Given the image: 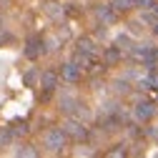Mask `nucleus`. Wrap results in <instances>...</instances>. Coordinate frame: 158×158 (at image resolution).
<instances>
[{"mask_svg":"<svg viewBox=\"0 0 158 158\" xmlns=\"http://www.w3.org/2000/svg\"><path fill=\"white\" fill-rule=\"evenodd\" d=\"M156 15H158V5H156Z\"/></svg>","mask_w":158,"mask_h":158,"instance_id":"obj_21","label":"nucleus"},{"mask_svg":"<svg viewBox=\"0 0 158 158\" xmlns=\"http://www.w3.org/2000/svg\"><path fill=\"white\" fill-rule=\"evenodd\" d=\"M141 88H156L158 90V73H151L146 81H141Z\"/></svg>","mask_w":158,"mask_h":158,"instance_id":"obj_15","label":"nucleus"},{"mask_svg":"<svg viewBox=\"0 0 158 158\" xmlns=\"http://www.w3.org/2000/svg\"><path fill=\"white\" fill-rule=\"evenodd\" d=\"M45 13H48L50 18H60L65 10H60V5H58V3H48V5H45Z\"/></svg>","mask_w":158,"mask_h":158,"instance_id":"obj_14","label":"nucleus"},{"mask_svg":"<svg viewBox=\"0 0 158 158\" xmlns=\"http://www.w3.org/2000/svg\"><path fill=\"white\" fill-rule=\"evenodd\" d=\"M15 156H20V158H35V156H38V151H35L33 146H20V148L15 151Z\"/></svg>","mask_w":158,"mask_h":158,"instance_id":"obj_13","label":"nucleus"},{"mask_svg":"<svg viewBox=\"0 0 158 158\" xmlns=\"http://www.w3.org/2000/svg\"><path fill=\"white\" fill-rule=\"evenodd\" d=\"M131 58H133V60H138V63L153 65V63L158 60V50L151 48V45H135V48H131Z\"/></svg>","mask_w":158,"mask_h":158,"instance_id":"obj_4","label":"nucleus"},{"mask_svg":"<svg viewBox=\"0 0 158 158\" xmlns=\"http://www.w3.org/2000/svg\"><path fill=\"white\" fill-rule=\"evenodd\" d=\"M60 78H63L65 83H78V81H81V78H83V70L78 68V65H75L73 60H70V63L60 65Z\"/></svg>","mask_w":158,"mask_h":158,"instance_id":"obj_7","label":"nucleus"},{"mask_svg":"<svg viewBox=\"0 0 158 158\" xmlns=\"http://www.w3.org/2000/svg\"><path fill=\"white\" fill-rule=\"evenodd\" d=\"M78 50L95 55V40H90V38H81V40H78Z\"/></svg>","mask_w":158,"mask_h":158,"instance_id":"obj_12","label":"nucleus"},{"mask_svg":"<svg viewBox=\"0 0 158 158\" xmlns=\"http://www.w3.org/2000/svg\"><path fill=\"white\" fill-rule=\"evenodd\" d=\"M135 121H141V123H146V121H151V118L156 115V103H151V101H141L135 106Z\"/></svg>","mask_w":158,"mask_h":158,"instance_id":"obj_6","label":"nucleus"},{"mask_svg":"<svg viewBox=\"0 0 158 158\" xmlns=\"http://www.w3.org/2000/svg\"><path fill=\"white\" fill-rule=\"evenodd\" d=\"M63 131L68 133V138H73V141H85L88 138V128L81 121H75V118H68L63 123Z\"/></svg>","mask_w":158,"mask_h":158,"instance_id":"obj_5","label":"nucleus"},{"mask_svg":"<svg viewBox=\"0 0 158 158\" xmlns=\"http://www.w3.org/2000/svg\"><path fill=\"white\" fill-rule=\"evenodd\" d=\"M10 138H13V131H10V128H8V131L3 128V131H0V146H5V143L10 141Z\"/></svg>","mask_w":158,"mask_h":158,"instance_id":"obj_17","label":"nucleus"},{"mask_svg":"<svg viewBox=\"0 0 158 158\" xmlns=\"http://www.w3.org/2000/svg\"><path fill=\"white\" fill-rule=\"evenodd\" d=\"M68 146V133L63 128H50L45 133V148H50L53 153H60Z\"/></svg>","mask_w":158,"mask_h":158,"instance_id":"obj_1","label":"nucleus"},{"mask_svg":"<svg viewBox=\"0 0 158 158\" xmlns=\"http://www.w3.org/2000/svg\"><path fill=\"white\" fill-rule=\"evenodd\" d=\"M153 3H156V0H135L138 8H153Z\"/></svg>","mask_w":158,"mask_h":158,"instance_id":"obj_19","label":"nucleus"},{"mask_svg":"<svg viewBox=\"0 0 158 158\" xmlns=\"http://www.w3.org/2000/svg\"><path fill=\"white\" fill-rule=\"evenodd\" d=\"M95 18L101 23H106V25H113L115 20H118V10L113 8V5H98L95 8Z\"/></svg>","mask_w":158,"mask_h":158,"instance_id":"obj_8","label":"nucleus"},{"mask_svg":"<svg viewBox=\"0 0 158 158\" xmlns=\"http://www.w3.org/2000/svg\"><path fill=\"white\" fill-rule=\"evenodd\" d=\"M103 60H106V65H115L118 60H121V48H108L106 50V55H103Z\"/></svg>","mask_w":158,"mask_h":158,"instance_id":"obj_11","label":"nucleus"},{"mask_svg":"<svg viewBox=\"0 0 158 158\" xmlns=\"http://www.w3.org/2000/svg\"><path fill=\"white\" fill-rule=\"evenodd\" d=\"M115 45L121 48V50H123V48H128V50H131V45H133V40H131L128 35H118V38H115Z\"/></svg>","mask_w":158,"mask_h":158,"instance_id":"obj_16","label":"nucleus"},{"mask_svg":"<svg viewBox=\"0 0 158 158\" xmlns=\"http://www.w3.org/2000/svg\"><path fill=\"white\" fill-rule=\"evenodd\" d=\"M33 81H35V73H28V75H25V83H28V85H30V83H33Z\"/></svg>","mask_w":158,"mask_h":158,"instance_id":"obj_20","label":"nucleus"},{"mask_svg":"<svg viewBox=\"0 0 158 158\" xmlns=\"http://www.w3.org/2000/svg\"><path fill=\"white\" fill-rule=\"evenodd\" d=\"M10 40H13V35L5 33V30H0V45H5V43H10Z\"/></svg>","mask_w":158,"mask_h":158,"instance_id":"obj_18","label":"nucleus"},{"mask_svg":"<svg viewBox=\"0 0 158 158\" xmlns=\"http://www.w3.org/2000/svg\"><path fill=\"white\" fill-rule=\"evenodd\" d=\"M110 5H113L118 13H128V10L138 8V5H135V0H110Z\"/></svg>","mask_w":158,"mask_h":158,"instance_id":"obj_10","label":"nucleus"},{"mask_svg":"<svg viewBox=\"0 0 158 158\" xmlns=\"http://www.w3.org/2000/svg\"><path fill=\"white\" fill-rule=\"evenodd\" d=\"M40 88H43V98H48V95L58 88V73L45 70V73L40 75Z\"/></svg>","mask_w":158,"mask_h":158,"instance_id":"obj_9","label":"nucleus"},{"mask_svg":"<svg viewBox=\"0 0 158 158\" xmlns=\"http://www.w3.org/2000/svg\"><path fill=\"white\" fill-rule=\"evenodd\" d=\"M73 63L81 68L83 73H98L101 70V63L95 60V55H90V53H83V50H75V55H73Z\"/></svg>","mask_w":158,"mask_h":158,"instance_id":"obj_2","label":"nucleus"},{"mask_svg":"<svg viewBox=\"0 0 158 158\" xmlns=\"http://www.w3.org/2000/svg\"><path fill=\"white\" fill-rule=\"evenodd\" d=\"M23 53H25V58H28V60H38V58L45 53V40H43L40 35H30L28 40H25Z\"/></svg>","mask_w":158,"mask_h":158,"instance_id":"obj_3","label":"nucleus"}]
</instances>
